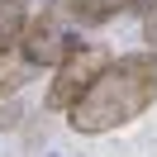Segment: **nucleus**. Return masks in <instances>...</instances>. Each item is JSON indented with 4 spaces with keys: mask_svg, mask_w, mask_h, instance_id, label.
I'll list each match as a JSON object with an SVG mask.
<instances>
[{
    "mask_svg": "<svg viewBox=\"0 0 157 157\" xmlns=\"http://www.w3.org/2000/svg\"><path fill=\"white\" fill-rule=\"evenodd\" d=\"M157 105V57L152 52H124L109 57V67L90 81V90L67 109V124L76 133H114V128L143 119Z\"/></svg>",
    "mask_w": 157,
    "mask_h": 157,
    "instance_id": "f257e3e1",
    "label": "nucleus"
},
{
    "mask_svg": "<svg viewBox=\"0 0 157 157\" xmlns=\"http://www.w3.org/2000/svg\"><path fill=\"white\" fill-rule=\"evenodd\" d=\"M109 67V52L100 43H76L67 57L52 67V86H48V109H71L81 95L90 90V81Z\"/></svg>",
    "mask_w": 157,
    "mask_h": 157,
    "instance_id": "f03ea898",
    "label": "nucleus"
},
{
    "mask_svg": "<svg viewBox=\"0 0 157 157\" xmlns=\"http://www.w3.org/2000/svg\"><path fill=\"white\" fill-rule=\"evenodd\" d=\"M76 43L81 38H71V33L62 29L57 14H38V19H29V29H24V38H19V57L29 62L33 71L38 67H57Z\"/></svg>",
    "mask_w": 157,
    "mask_h": 157,
    "instance_id": "7ed1b4c3",
    "label": "nucleus"
},
{
    "mask_svg": "<svg viewBox=\"0 0 157 157\" xmlns=\"http://www.w3.org/2000/svg\"><path fill=\"white\" fill-rule=\"evenodd\" d=\"M76 24H109L124 10H143V0H62Z\"/></svg>",
    "mask_w": 157,
    "mask_h": 157,
    "instance_id": "20e7f679",
    "label": "nucleus"
},
{
    "mask_svg": "<svg viewBox=\"0 0 157 157\" xmlns=\"http://www.w3.org/2000/svg\"><path fill=\"white\" fill-rule=\"evenodd\" d=\"M29 29V0H0V52H10Z\"/></svg>",
    "mask_w": 157,
    "mask_h": 157,
    "instance_id": "39448f33",
    "label": "nucleus"
},
{
    "mask_svg": "<svg viewBox=\"0 0 157 157\" xmlns=\"http://www.w3.org/2000/svg\"><path fill=\"white\" fill-rule=\"evenodd\" d=\"M33 76V67L19 57V48H10V52H0V95H14V90L24 86V81Z\"/></svg>",
    "mask_w": 157,
    "mask_h": 157,
    "instance_id": "423d86ee",
    "label": "nucleus"
},
{
    "mask_svg": "<svg viewBox=\"0 0 157 157\" xmlns=\"http://www.w3.org/2000/svg\"><path fill=\"white\" fill-rule=\"evenodd\" d=\"M143 43L157 57V0H143Z\"/></svg>",
    "mask_w": 157,
    "mask_h": 157,
    "instance_id": "0eeeda50",
    "label": "nucleus"
},
{
    "mask_svg": "<svg viewBox=\"0 0 157 157\" xmlns=\"http://www.w3.org/2000/svg\"><path fill=\"white\" fill-rule=\"evenodd\" d=\"M19 119H24L19 100H5V105H0V133H14V128H19Z\"/></svg>",
    "mask_w": 157,
    "mask_h": 157,
    "instance_id": "6e6552de",
    "label": "nucleus"
}]
</instances>
